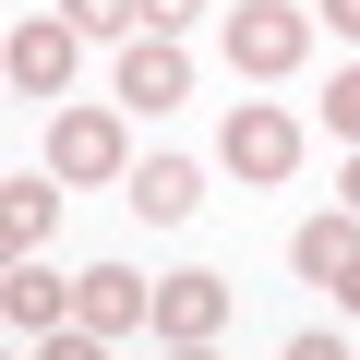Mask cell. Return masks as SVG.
Instances as JSON below:
<instances>
[{
	"label": "cell",
	"instance_id": "6da1fadb",
	"mask_svg": "<svg viewBox=\"0 0 360 360\" xmlns=\"http://www.w3.org/2000/svg\"><path fill=\"white\" fill-rule=\"evenodd\" d=\"M312 60V13H300V0H240V13H229V72H300Z\"/></svg>",
	"mask_w": 360,
	"mask_h": 360
},
{
	"label": "cell",
	"instance_id": "7a4b0ae2",
	"mask_svg": "<svg viewBox=\"0 0 360 360\" xmlns=\"http://www.w3.org/2000/svg\"><path fill=\"white\" fill-rule=\"evenodd\" d=\"M49 168H60V180H132L120 108H60V120H49Z\"/></svg>",
	"mask_w": 360,
	"mask_h": 360
},
{
	"label": "cell",
	"instance_id": "3957f363",
	"mask_svg": "<svg viewBox=\"0 0 360 360\" xmlns=\"http://www.w3.org/2000/svg\"><path fill=\"white\" fill-rule=\"evenodd\" d=\"M217 156H229L240 180H288V168H300V120H288V108H264V96H240V108H229V132H217Z\"/></svg>",
	"mask_w": 360,
	"mask_h": 360
},
{
	"label": "cell",
	"instance_id": "277c9868",
	"mask_svg": "<svg viewBox=\"0 0 360 360\" xmlns=\"http://www.w3.org/2000/svg\"><path fill=\"white\" fill-rule=\"evenodd\" d=\"M72 324H96V336L156 324V276H132V264H84V276H72Z\"/></svg>",
	"mask_w": 360,
	"mask_h": 360
},
{
	"label": "cell",
	"instance_id": "5b68a950",
	"mask_svg": "<svg viewBox=\"0 0 360 360\" xmlns=\"http://www.w3.org/2000/svg\"><path fill=\"white\" fill-rule=\"evenodd\" d=\"M229 336V276H156V348Z\"/></svg>",
	"mask_w": 360,
	"mask_h": 360
},
{
	"label": "cell",
	"instance_id": "8992f818",
	"mask_svg": "<svg viewBox=\"0 0 360 360\" xmlns=\"http://www.w3.org/2000/svg\"><path fill=\"white\" fill-rule=\"evenodd\" d=\"M72 25H13V37H0V72H13V96H60L72 84Z\"/></svg>",
	"mask_w": 360,
	"mask_h": 360
},
{
	"label": "cell",
	"instance_id": "52a82bcc",
	"mask_svg": "<svg viewBox=\"0 0 360 360\" xmlns=\"http://www.w3.org/2000/svg\"><path fill=\"white\" fill-rule=\"evenodd\" d=\"M120 96L132 108H180V96H193V60H180V37H120Z\"/></svg>",
	"mask_w": 360,
	"mask_h": 360
},
{
	"label": "cell",
	"instance_id": "ba28073f",
	"mask_svg": "<svg viewBox=\"0 0 360 360\" xmlns=\"http://www.w3.org/2000/svg\"><path fill=\"white\" fill-rule=\"evenodd\" d=\"M288 264H300L312 288H336V312H360V229H348V217H312V229L288 240Z\"/></svg>",
	"mask_w": 360,
	"mask_h": 360
},
{
	"label": "cell",
	"instance_id": "9c48e42d",
	"mask_svg": "<svg viewBox=\"0 0 360 360\" xmlns=\"http://www.w3.org/2000/svg\"><path fill=\"white\" fill-rule=\"evenodd\" d=\"M132 217H144V229H193V217H205V168H193V156H144V168H132Z\"/></svg>",
	"mask_w": 360,
	"mask_h": 360
},
{
	"label": "cell",
	"instance_id": "30bf717a",
	"mask_svg": "<svg viewBox=\"0 0 360 360\" xmlns=\"http://www.w3.org/2000/svg\"><path fill=\"white\" fill-rule=\"evenodd\" d=\"M60 168H25V180H0V240H13V264L25 252H49V229H60V193H49Z\"/></svg>",
	"mask_w": 360,
	"mask_h": 360
},
{
	"label": "cell",
	"instance_id": "8fae6325",
	"mask_svg": "<svg viewBox=\"0 0 360 360\" xmlns=\"http://www.w3.org/2000/svg\"><path fill=\"white\" fill-rule=\"evenodd\" d=\"M0 312H13V336H60V324H72V288H60V276L25 252L13 276H0Z\"/></svg>",
	"mask_w": 360,
	"mask_h": 360
},
{
	"label": "cell",
	"instance_id": "7c38bea8",
	"mask_svg": "<svg viewBox=\"0 0 360 360\" xmlns=\"http://www.w3.org/2000/svg\"><path fill=\"white\" fill-rule=\"evenodd\" d=\"M72 37H144V0H60Z\"/></svg>",
	"mask_w": 360,
	"mask_h": 360
},
{
	"label": "cell",
	"instance_id": "4fadbf2b",
	"mask_svg": "<svg viewBox=\"0 0 360 360\" xmlns=\"http://www.w3.org/2000/svg\"><path fill=\"white\" fill-rule=\"evenodd\" d=\"M324 120H336V144H360V60L336 72V96H324Z\"/></svg>",
	"mask_w": 360,
	"mask_h": 360
},
{
	"label": "cell",
	"instance_id": "5bb4252c",
	"mask_svg": "<svg viewBox=\"0 0 360 360\" xmlns=\"http://www.w3.org/2000/svg\"><path fill=\"white\" fill-rule=\"evenodd\" d=\"M49 360H108V336H96V324H60V336H49Z\"/></svg>",
	"mask_w": 360,
	"mask_h": 360
},
{
	"label": "cell",
	"instance_id": "9a60e30c",
	"mask_svg": "<svg viewBox=\"0 0 360 360\" xmlns=\"http://www.w3.org/2000/svg\"><path fill=\"white\" fill-rule=\"evenodd\" d=\"M193 13H205V0H144V25H156V37H180Z\"/></svg>",
	"mask_w": 360,
	"mask_h": 360
},
{
	"label": "cell",
	"instance_id": "2e32d148",
	"mask_svg": "<svg viewBox=\"0 0 360 360\" xmlns=\"http://www.w3.org/2000/svg\"><path fill=\"white\" fill-rule=\"evenodd\" d=\"M276 360H348V348H336V336H288Z\"/></svg>",
	"mask_w": 360,
	"mask_h": 360
},
{
	"label": "cell",
	"instance_id": "e0dca14e",
	"mask_svg": "<svg viewBox=\"0 0 360 360\" xmlns=\"http://www.w3.org/2000/svg\"><path fill=\"white\" fill-rule=\"evenodd\" d=\"M324 25H336V37H348V49H360V0H324Z\"/></svg>",
	"mask_w": 360,
	"mask_h": 360
},
{
	"label": "cell",
	"instance_id": "ac0fdd59",
	"mask_svg": "<svg viewBox=\"0 0 360 360\" xmlns=\"http://www.w3.org/2000/svg\"><path fill=\"white\" fill-rule=\"evenodd\" d=\"M336 193H348V217H360V144H348V180H336Z\"/></svg>",
	"mask_w": 360,
	"mask_h": 360
},
{
	"label": "cell",
	"instance_id": "d6986e66",
	"mask_svg": "<svg viewBox=\"0 0 360 360\" xmlns=\"http://www.w3.org/2000/svg\"><path fill=\"white\" fill-rule=\"evenodd\" d=\"M168 360H217V336H205V348H168Z\"/></svg>",
	"mask_w": 360,
	"mask_h": 360
}]
</instances>
